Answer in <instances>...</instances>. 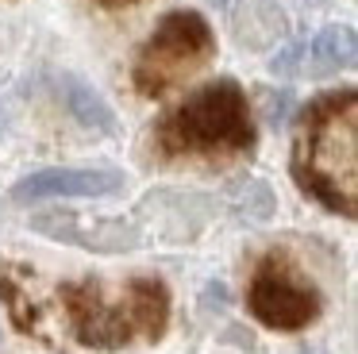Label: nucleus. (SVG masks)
I'll return each mask as SVG.
<instances>
[{"label": "nucleus", "mask_w": 358, "mask_h": 354, "mask_svg": "<svg viewBox=\"0 0 358 354\" xmlns=\"http://www.w3.org/2000/svg\"><path fill=\"white\" fill-rule=\"evenodd\" d=\"M296 177L327 208L355 215L358 208V97L331 92L308 108L296 139Z\"/></svg>", "instance_id": "obj_1"}, {"label": "nucleus", "mask_w": 358, "mask_h": 354, "mask_svg": "<svg viewBox=\"0 0 358 354\" xmlns=\"http://www.w3.org/2000/svg\"><path fill=\"white\" fill-rule=\"evenodd\" d=\"M255 131H250L247 100L235 81H212L201 92L185 100L170 120L162 123V150H250Z\"/></svg>", "instance_id": "obj_2"}, {"label": "nucleus", "mask_w": 358, "mask_h": 354, "mask_svg": "<svg viewBox=\"0 0 358 354\" xmlns=\"http://www.w3.org/2000/svg\"><path fill=\"white\" fill-rule=\"evenodd\" d=\"M212 50H216V38H212L208 23L201 15L170 12L150 35V43L143 46L139 62H135V85L147 97H162L166 89H173L189 73H196L212 58Z\"/></svg>", "instance_id": "obj_3"}, {"label": "nucleus", "mask_w": 358, "mask_h": 354, "mask_svg": "<svg viewBox=\"0 0 358 354\" xmlns=\"http://www.w3.org/2000/svg\"><path fill=\"white\" fill-rule=\"evenodd\" d=\"M247 304L255 312V320H262L266 327L278 331H296L304 323H312L320 316V297L312 285L296 281L289 269H281L278 262L258 269V277L250 281Z\"/></svg>", "instance_id": "obj_4"}, {"label": "nucleus", "mask_w": 358, "mask_h": 354, "mask_svg": "<svg viewBox=\"0 0 358 354\" xmlns=\"http://www.w3.org/2000/svg\"><path fill=\"white\" fill-rule=\"evenodd\" d=\"M31 227L39 235L62 239V243L85 246V250H101V254H116V250H131L143 243L139 227L124 220H93L81 212H43L31 220Z\"/></svg>", "instance_id": "obj_5"}, {"label": "nucleus", "mask_w": 358, "mask_h": 354, "mask_svg": "<svg viewBox=\"0 0 358 354\" xmlns=\"http://www.w3.org/2000/svg\"><path fill=\"white\" fill-rule=\"evenodd\" d=\"M124 189L116 169H39L12 189V200H47V197H112Z\"/></svg>", "instance_id": "obj_6"}, {"label": "nucleus", "mask_w": 358, "mask_h": 354, "mask_svg": "<svg viewBox=\"0 0 358 354\" xmlns=\"http://www.w3.org/2000/svg\"><path fill=\"white\" fill-rule=\"evenodd\" d=\"M70 300V316H73V327H78V339L85 346H101V351H112V346L127 343L131 335V323L120 308L104 304L101 292L93 285H73L66 292Z\"/></svg>", "instance_id": "obj_7"}, {"label": "nucleus", "mask_w": 358, "mask_h": 354, "mask_svg": "<svg viewBox=\"0 0 358 354\" xmlns=\"http://www.w3.org/2000/svg\"><path fill=\"white\" fill-rule=\"evenodd\" d=\"M231 27L247 50H266L289 35V20L278 0H239L231 8Z\"/></svg>", "instance_id": "obj_8"}, {"label": "nucleus", "mask_w": 358, "mask_h": 354, "mask_svg": "<svg viewBox=\"0 0 358 354\" xmlns=\"http://www.w3.org/2000/svg\"><path fill=\"white\" fill-rule=\"evenodd\" d=\"M62 100H66V108L73 112V120H78L81 127L101 131V135H112V131H116V115H112V108L104 104V97L96 89H89L85 81H78V77H62Z\"/></svg>", "instance_id": "obj_9"}, {"label": "nucleus", "mask_w": 358, "mask_h": 354, "mask_svg": "<svg viewBox=\"0 0 358 354\" xmlns=\"http://www.w3.org/2000/svg\"><path fill=\"white\" fill-rule=\"evenodd\" d=\"M308 58H312V73H335V69L355 66V31L343 27V23L324 27L312 38Z\"/></svg>", "instance_id": "obj_10"}, {"label": "nucleus", "mask_w": 358, "mask_h": 354, "mask_svg": "<svg viewBox=\"0 0 358 354\" xmlns=\"http://www.w3.org/2000/svg\"><path fill=\"white\" fill-rule=\"evenodd\" d=\"M127 316H131L147 335L158 339L166 327V316H170V297H166V289L158 281H135L131 285V312Z\"/></svg>", "instance_id": "obj_11"}, {"label": "nucleus", "mask_w": 358, "mask_h": 354, "mask_svg": "<svg viewBox=\"0 0 358 354\" xmlns=\"http://www.w3.org/2000/svg\"><path fill=\"white\" fill-rule=\"evenodd\" d=\"M273 189L266 181H258V177H247V181H235L231 189V208L239 220L247 223H266L273 215Z\"/></svg>", "instance_id": "obj_12"}, {"label": "nucleus", "mask_w": 358, "mask_h": 354, "mask_svg": "<svg viewBox=\"0 0 358 354\" xmlns=\"http://www.w3.org/2000/svg\"><path fill=\"white\" fill-rule=\"evenodd\" d=\"M289 112H293V92H289V89H281V92H266V123L281 127V123L289 120Z\"/></svg>", "instance_id": "obj_13"}, {"label": "nucleus", "mask_w": 358, "mask_h": 354, "mask_svg": "<svg viewBox=\"0 0 358 354\" xmlns=\"http://www.w3.org/2000/svg\"><path fill=\"white\" fill-rule=\"evenodd\" d=\"M301 54H304V46L293 43L289 50H281L278 58L270 62V69H273V73H296V62H301Z\"/></svg>", "instance_id": "obj_14"}, {"label": "nucleus", "mask_w": 358, "mask_h": 354, "mask_svg": "<svg viewBox=\"0 0 358 354\" xmlns=\"http://www.w3.org/2000/svg\"><path fill=\"white\" fill-rule=\"evenodd\" d=\"M101 4H108V8H120V4H135V0H101Z\"/></svg>", "instance_id": "obj_15"}, {"label": "nucleus", "mask_w": 358, "mask_h": 354, "mask_svg": "<svg viewBox=\"0 0 358 354\" xmlns=\"http://www.w3.org/2000/svg\"><path fill=\"white\" fill-rule=\"evenodd\" d=\"M0 131H4V108H0Z\"/></svg>", "instance_id": "obj_16"}, {"label": "nucleus", "mask_w": 358, "mask_h": 354, "mask_svg": "<svg viewBox=\"0 0 358 354\" xmlns=\"http://www.w3.org/2000/svg\"><path fill=\"white\" fill-rule=\"evenodd\" d=\"M304 4H327V0H304Z\"/></svg>", "instance_id": "obj_17"}, {"label": "nucleus", "mask_w": 358, "mask_h": 354, "mask_svg": "<svg viewBox=\"0 0 358 354\" xmlns=\"http://www.w3.org/2000/svg\"><path fill=\"white\" fill-rule=\"evenodd\" d=\"M304 354H308V351H304ZM312 354H316V351H312Z\"/></svg>", "instance_id": "obj_18"}]
</instances>
